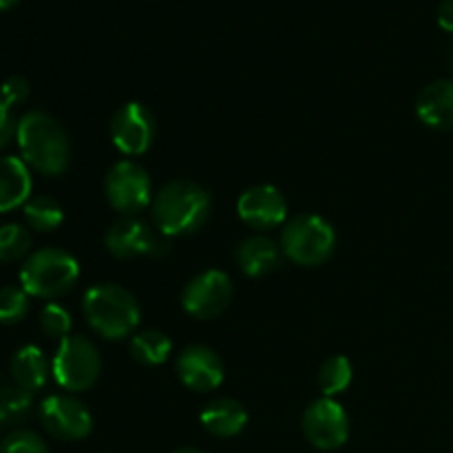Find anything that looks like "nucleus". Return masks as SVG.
<instances>
[{"mask_svg":"<svg viewBox=\"0 0 453 453\" xmlns=\"http://www.w3.org/2000/svg\"><path fill=\"white\" fill-rule=\"evenodd\" d=\"M212 211V197L193 180H175L157 190L150 203L153 221L168 239L186 237L202 228Z\"/></svg>","mask_w":453,"mask_h":453,"instance_id":"obj_1","label":"nucleus"},{"mask_svg":"<svg viewBox=\"0 0 453 453\" xmlns=\"http://www.w3.org/2000/svg\"><path fill=\"white\" fill-rule=\"evenodd\" d=\"M16 142L27 166L42 175H62L69 166V135L62 124L44 111H29L18 119Z\"/></svg>","mask_w":453,"mask_h":453,"instance_id":"obj_2","label":"nucleus"},{"mask_svg":"<svg viewBox=\"0 0 453 453\" xmlns=\"http://www.w3.org/2000/svg\"><path fill=\"white\" fill-rule=\"evenodd\" d=\"M84 317L93 332L109 341L127 339L140 323V303L118 283H97L84 295Z\"/></svg>","mask_w":453,"mask_h":453,"instance_id":"obj_3","label":"nucleus"},{"mask_svg":"<svg viewBox=\"0 0 453 453\" xmlns=\"http://www.w3.org/2000/svg\"><path fill=\"white\" fill-rule=\"evenodd\" d=\"M80 265L73 255L60 248H42L25 259L20 268V288L29 296L58 299L78 283Z\"/></svg>","mask_w":453,"mask_h":453,"instance_id":"obj_4","label":"nucleus"},{"mask_svg":"<svg viewBox=\"0 0 453 453\" xmlns=\"http://www.w3.org/2000/svg\"><path fill=\"white\" fill-rule=\"evenodd\" d=\"M336 248V233L321 215H299L281 230V250L295 264L312 268L326 264Z\"/></svg>","mask_w":453,"mask_h":453,"instance_id":"obj_5","label":"nucleus"},{"mask_svg":"<svg viewBox=\"0 0 453 453\" xmlns=\"http://www.w3.org/2000/svg\"><path fill=\"white\" fill-rule=\"evenodd\" d=\"M51 372L56 383L66 392H87L102 374L100 349L87 336H66L58 345Z\"/></svg>","mask_w":453,"mask_h":453,"instance_id":"obj_6","label":"nucleus"},{"mask_svg":"<svg viewBox=\"0 0 453 453\" xmlns=\"http://www.w3.org/2000/svg\"><path fill=\"white\" fill-rule=\"evenodd\" d=\"M104 193L119 215L135 217L153 203V181L144 166L133 159H119L106 173Z\"/></svg>","mask_w":453,"mask_h":453,"instance_id":"obj_7","label":"nucleus"},{"mask_svg":"<svg viewBox=\"0 0 453 453\" xmlns=\"http://www.w3.org/2000/svg\"><path fill=\"white\" fill-rule=\"evenodd\" d=\"M104 246L118 259H135V257H166L171 252V242L157 226L146 224L137 217H122L115 221L104 234Z\"/></svg>","mask_w":453,"mask_h":453,"instance_id":"obj_8","label":"nucleus"},{"mask_svg":"<svg viewBox=\"0 0 453 453\" xmlns=\"http://www.w3.org/2000/svg\"><path fill=\"white\" fill-rule=\"evenodd\" d=\"M305 441L321 451H334L348 442L349 418L343 405L334 398H319L310 403L301 418Z\"/></svg>","mask_w":453,"mask_h":453,"instance_id":"obj_9","label":"nucleus"},{"mask_svg":"<svg viewBox=\"0 0 453 453\" xmlns=\"http://www.w3.org/2000/svg\"><path fill=\"white\" fill-rule=\"evenodd\" d=\"M233 281L224 270H206L186 283L181 292V308L195 319H217L233 301Z\"/></svg>","mask_w":453,"mask_h":453,"instance_id":"obj_10","label":"nucleus"},{"mask_svg":"<svg viewBox=\"0 0 453 453\" xmlns=\"http://www.w3.org/2000/svg\"><path fill=\"white\" fill-rule=\"evenodd\" d=\"M157 119L142 102H127L111 118V140L124 155H142L153 146Z\"/></svg>","mask_w":453,"mask_h":453,"instance_id":"obj_11","label":"nucleus"},{"mask_svg":"<svg viewBox=\"0 0 453 453\" xmlns=\"http://www.w3.org/2000/svg\"><path fill=\"white\" fill-rule=\"evenodd\" d=\"M42 427L58 441H82L91 434L93 416L82 401L66 394L47 396L40 405Z\"/></svg>","mask_w":453,"mask_h":453,"instance_id":"obj_12","label":"nucleus"},{"mask_svg":"<svg viewBox=\"0 0 453 453\" xmlns=\"http://www.w3.org/2000/svg\"><path fill=\"white\" fill-rule=\"evenodd\" d=\"M177 379L193 392H212L224 383V361L208 345H188L175 361Z\"/></svg>","mask_w":453,"mask_h":453,"instance_id":"obj_13","label":"nucleus"},{"mask_svg":"<svg viewBox=\"0 0 453 453\" xmlns=\"http://www.w3.org/2000/svg\"><path fill=\"white\" fill-rule=\"evenodd\" d=\"M237 212L246 226L255 230H273L286 221L288 202L279 188L270 184L252 186L237 199Z\"/></svg>","mask_w":453,"mask_h":453,"instance_id":"obj_14","label":"nucleus"},{"mask_svg":"<svg viewBox=\"0 0 453 453\" xmlns=\"http://www.w3.org/2000/svg\"><path fill=\"white\" fill-rule=\"evenodd\" d=\"M416 115L436 131H453V78L427 84L416 100Z\"/></svg>","mask_w":453,"mask_h":453,"instance_id":"obj_15","label":"nucleus"},{"mask_svg":"<svg viewBox=\"0 0 453 453\" xmlns=\"http://www.w3.org/2000/svg\"><path fill=\"white\" fill-rule=\"evenodd\" d=\"M31 171L16 155L0 157V212H12L31 199Z\"/></svg>","mask_w":453,"mask_h":453,"instance_id":"obj_16","label":"nucleus"},{"mask_svg":"<svg viewBox=\"0 0 453 453\" xmlns=\"http://www.w3.org/2000/svg\"><path fill=\"white\" fill-rule=\"evenodd\" d=\"M199 420L211 436L233 438L239 436L248 425V411L234 398H215L203 407Z\"/></svg>","mask_w":453,"mask_h":453,"instance_id":"obj_17","label":"nucleus"},{"mask_svg":"<svg viewBox=\"0 0 453 453\" xmlns=\"http://www.w3.org/2000/svg\"><path fill=\"white\" fill-rule=\"evenodd\" d=\"M234 261L248 277H265L279 265V246L264 234H252L234 248Z\"/></svg>","mask_w":453,"mask_h":453,"instance_id":"obj_18","label":"nucleus"},{"mask_svg":"<svg viewBox=\"0 0 453 453\" xmlns=\"http://www.w3.org/2000/svg\"><path fill=\"white\" fill-rule=\"evenodd\" d=\"M9 370H12L13 383L20 385L27 392H38L49 380L51 365L42 349L35 345H22L9 361Z\"/></svg>","mask_w":453,"mask_h":453,"instance_id":"obj_19","label":"nucleus"},{"mask_svg":"<svg viewBox=\"0 0 453 453\" xmlns=\"http://www.w3.org/2000/svg\"><path fill=\"white\" fill-rule=\"evenodd\" d=\"M173 343L162 330H142L133 334L128 352L142 365H162L171 357Z\"/></svg>","mask_w":453,"mask_h":453,"instance_id":"obj_20","label":"nucleus"},{"mask_svg":"<svg viewBox=\"0 0 453 453\" xmlns=\"http://www.w3.org/2000/svg\"><path fill=\"white\" fill-rule=\"evenodd\" d=\"M22 212H25L27 226L38 230V233H53L65 221V211H62L60 202L49 197V195H35V197H31L22 206Z\"/></svg>","mask_w":453,"mask_h":453,"instance_id":"obj_21","label":"nucleus"},{"mask_svg":"<svg viewBox=\"0 0 453 453\" xmlns=\"http://www.w3.org/2000/svg\"><path fill=\"white\" fill-rule=\"evenodd\" d=\"M31 411V392L9 383L0 388V427L20 425Z\"/></svg>","mask_w":453,"mask_h":453,"instance_id":"obj_22","label":"nucleus"},{"mask_svg":"<svg viewBox=\"0 0 453 453\" xmlns=\"http://www.w3.org/2000/svg\"><path fill=\"white\" fill-rule=\"evenodd\" d=\"M352 363L345 357L336 354L323 361L321 370H319V385H321V392L326 398H334L336 394L345 392L352 383Z\"/></svg>","mask_w":453,"mask_h":453,"instance_id":"obj_23","label":"nucleus"},{"mask_svg":"<svg viewBox=\"0 0 453 453\" xmlns=\"http://www.w3.org/2000/svg\"><path fill=\"white\" fill-rule=\"evenodd\" d=\"M31 250V233L29 228L20 224L0 226V261L13 264L29 255Z\"/></svg>","mask_w":453,"mask_h":453,"instance_id":"obj_24","label":"nucleus"},{"mask_svg":"<svg viewBox=\"0 0 453 453\" xmlns=\"http://www.w3.org/2000/svg\"><path fill=\"white\" fill-rule=\"evenodd\" d=\"M29 312V295L18 286L0 288V323L16 326Z\"/></svg>","mask_w":453,"mask_h":453,"instance_id":"obj_25","label":"nucleus"},{"mask_svg":"<svg viewBox=\"0 0 453 453\" xmlns=\"http://www.w3.org/2000/svg\"><path fill=\"white\" fill-rule=\"evenodd\" d=\"M71 314L69 310L62 308L60 303H47L40 312V330L49 336V339H66L71 336Z\"/></svg>","mask_w":453,"mask_h":453,"instance_id":"obj_26","label":"nucleus"},{"mask_svg":"<svg viewBox=\"0 0 453 453\" xmlns=\"http://www.w3.org/2000/svg\"><path fill=\"white\" fill-rule=\"evenodd\" d=\"M0 453H49V447L35 432L16 429L0 442Z\"/></svg>","mask_w":453,"mask_h":453,"instance_id":"obj_27","label":"nucleus"},{"mask_svg":"<svg viewBox=\"0 0 453 453\" xmlns=\"http://www.w3.org/2000/svg\"><path fill=\"white\" fill-rule=\"evenodd\" d=\"M29 93L31 87L22 75H12V78H7L0 84V100H3L9 109L29 100Z\"/></svg>","mask_w":453,"mask_h":453,"instance_id":"obj_28","label":"nucleus"},{"mask_svg":"<svg viewBox=\"0 0 453 453\" xmlns=\"http://www.w3.org/2000/svg\"><path fill=\"white\" fill-rule=\"evenodd\" d=\"M16 128H18V122L13 119L12 109L0 100V150H3L13 137H16Z\"/></svg>","mask_w":453,"mask_h":453,"instance_id":"obj_29","label":"nucleus"},{"mask_svg":"<svg viewBox=\"0 0 453 453\" xmlns=\"http://www.w3.org/2000/svg\"><path fill=\"white\" fill-rule=\"evenodd\" d=\"M438 25L441 29L453 34V0H442L441 7H438Z\"/></svg>","mask_w":453,"mask_h":453,"instance_id":"obj_30","label":"nucleus"},{"mask_svg":"<svg viewBox=\"0 0 453 453\" xmlns=\"http://www.w3.org/2000/svg\"><path fill=\"white\" fill-rule=\"evenodd\" d=\"M18 3H20V0H0V12H7V9L16 7Z\"/></svg>","mask_w":453,"mask_h":453,"instance_id":"obj_31","label":"nucleus"},{"mask_svg":"<svg viewBox=\"0 0 453 453\" xmlns=\"http://www.w3.org/2000/svg\"><path fill=\"white\" fill-rule=\"evenodd\" d=\"M173 453H206V451L195 449V447H181V449H177V451H173Z\"/></svg>","mask_w":453,"mask_h":453,"instance_id":"obj_32","label":"nucleus"},{"mask_svg":"<svg viewBox=\"0 0 453 453\" xmlns=\"http://www.w3.org/2000/svg\"><path fill=\"white\" fill-rule=\"evenodd\" d=\"M449 69L453 71V49H451V53H449Z\"/></svg>","mask_w":453,"mask_h":453,"instance_id":"obj_33","label":"nucleus"}]
</instances>
